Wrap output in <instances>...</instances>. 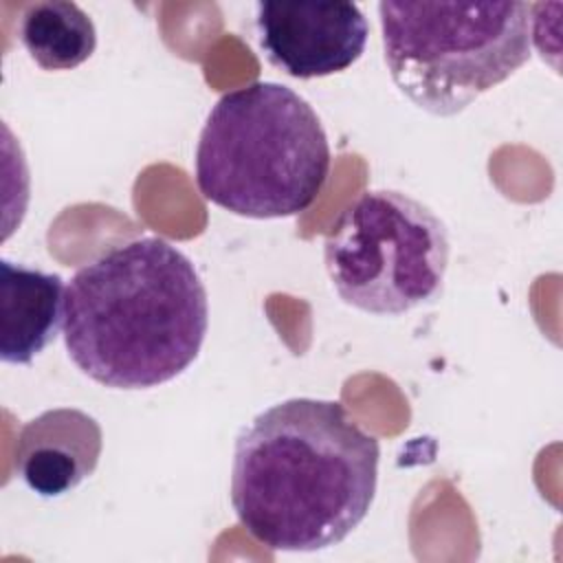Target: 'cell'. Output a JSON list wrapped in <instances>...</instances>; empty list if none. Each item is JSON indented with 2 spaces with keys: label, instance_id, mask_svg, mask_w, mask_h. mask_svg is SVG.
<instances>
[{
  "label": "cell",
  "instance_id": "5b68a950",
  "mask_svg": "<svg viewBox=\"0 0 563 563\" xmlns=\"http://www.w3.org/2000/svg\"><path fill=\"white\" fill-rule=\"evenodd\" d=\"M449 253L446 224L396 189L363 191L323 242L332 288L343 303L369 314H405L435 301Z\"/></svg>",
  "mask_w": 563,
  "mask_h": 563
},
{
  "label": "cell",
  "instance_id": "6da1fadb",
  "mask_svg": "<svg viewBox=\"0 0 563 563\" xmlns=\"http://www.w3.org/2000/svg\"><path fill=\"white\" fill-rule=\"evenodd\" d=\"M380 444L336 400L288 398L235 438L231 506L268 550L341 543L376 497Z\"/></svg>",
  "mask_w": 563,
  "mask_h": 563
},
{
  "label": "cell",
  "instance_id": "3957f363",
  "mask_svg": "<svg viewBox=\"0 0 563 563\" xmlns=\"http://www.w3.org/2000/svg\"><path fill=\"white\" fill-rule=\"evenodd\" d=\"M330 158L312 106L288 86L253 81L211 108L196 147V185L235 216L290 218L317 200Z\"/></svg>",
  "mask_w": 563,
  "mask_h": 563
},
{
  "label": "cell",
  "instance_id": "ba28073f",
  "mask_svg": "<svg viewBox=\"0 0 563 563\" xmlns=\"http://www.w3.org/2000/svg\"><path fill=\"white\" fill-rule=\"evenodd\" d=\"M64 282L24 264L0 260V358L29 365L55 341L64 319Z\"/></svg>",
  "mask_w": 563,
  "mask_h": 563
},
{
  "label": "cell",
  "instance_id": "52a82bcc",
  "mask_svg": "<svg viewBox=\"0 0 563 563\" xmlns=\"http://www.w3.org/2000/svg\"><path fill=\"white\" fill-rule=\"evenodd\" d=\"M103 433L81 409L57 407L24 422L15 442V473L42 497H59L90 477L99 464Z\"/></svg>",
  "mask_w": 563,
  "mask_h": 563
},
{
  "label": "cell",
  "instance_id": "8992f818",
  "mask_svg": "<svg viewBox=\"0 0 563 563\" xmlns=\"http://www.w3.org/2000/svg\"><path fill=\"white\" fill-rule=\"evenodd\" d=\"M257 40L268 62L295 79L350 68L365 51L369 26L354 2H260Z\"/></svg>",
  "mask_w": 563,
  "mask_h": 563
},
{
  "label": "cell",
  "instance_id": "277c9868",
  "mask_svg": "<svg viewBox=\"0 0 563 563\" xmlns=\"http://www.w3.org/2000/svg\"><path fill=\"white\" fill-rule=\"evenodd\" d=\"M378 20L391 81L435 117L460 114L530 59L526 2L383 0Z\"/></svg>",
  "mask_w": 563,
  "mask_h": 563
},
{
  "label": "cell",
  "instance_id": "9c48e42d",
  "mask_svg": "<svg viewBox=\"0 0 563 563\" xmlns=\"http://www.w3.org/2000/svg\"><path fill=\"white\" fill-rule=\"evenodd\" d=\"M20 42L42 70H70L90 59L97 31L90 15L75 2L42 0L24 9Z\"/></svg>",
  "mask_w": 563,
  "mask_h": 563
},
{
  "label": "cell",
  "instance_id": "7a4b0ae2",
  "mask_svg": "<svg viewBox=\"0 0 563 563\" xmlns=\"http://www.w3.org/2000/svg\"><path fill=\"white\" fill-rule=\"evenodd\" d=\"M209 301L194 262L163 238L117 244L81 266L64 292L68 358L112 389H150L200 354Z\"/></svg>",
  "mask_w": 563,
  "mask_h": 563
}]
</instances>
